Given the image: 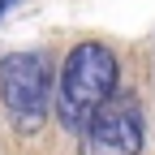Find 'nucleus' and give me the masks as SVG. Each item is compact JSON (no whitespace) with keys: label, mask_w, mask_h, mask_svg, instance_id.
Listing matches in <instances>:
<instances>
[{"label":"nucleus","mask_w":155,"mask_h":155,"mask_svg":"<svg viewBox=\"0 0 155 155\" xmlns=\"http://www.w3.org/2000/svg\"><path fill=\"white\" fill-rule=\"evenodd\" d=\"M0 99L17 134H35L52 108V69L39 52H9L0 61Z\"/></svg>","instance_id":"obj_2"},{"label":"nucleus","mask_w":155,"mask_h":155,"mask_svg":"<svg viewBox=\"0 0 155 155\" xmlns=\"http://www.w3.org/2000/svg\"><path fill=\"white\" fill-rule=\"evenodd\" d=\"M116 56L104 48V43H78L69 56H65V69L56 78V116H61V125L82 134V125L91 121L95 112H99L112 95H116Z\"/></svg>","instance_id":"obj_1"},{"label":"nucleus","mask_w":155,"mask_h":155,"mask_svg":"<svg viewBox=\"0 0 155 155\" xmlns=\"http://www.w3.org/2000/svg\"><path fill=\"white\" fill-rule=\"evenodd\" d=\"M142 151V108L134 91H116L112 99L82 125L78 155H138Z\"/></svg>","instance_id":"obj_3"}]
</instances>
